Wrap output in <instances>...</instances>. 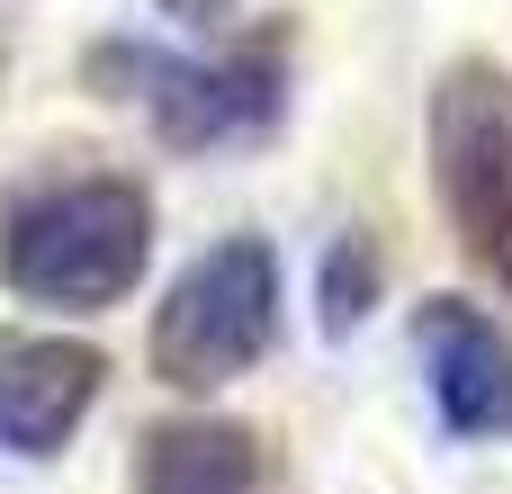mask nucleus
I'll return each instance as SVG.
<instances>
[{"label": "nucleus", "instance_id": "20e7f679", "mask_svg": "<svg viewBox=\"0 0 512 494\" xmlns=\"http://www.w3.org/2000/svg\"><path fill=\"white\" fill-rule=\"evenodd\" d=\"M270 342H279V252L261 234H225L162 288L144 360L171 396H216L243 369H261Z\"/></svg>", "mask_w": 512, "mask_h": 494}, {"label": "nucleus", "instance_id": "f03ea898", "mask_svg": "<svg viewBox=\"0 0 512 494\" xmlns=\"http://www.w3.org/2000/svg\"><path fill=\"white\" fill-rule=\"evenodd\" d=\"M81 81L99 99H144L153 144L171 153H225V144H261L288 117V27L234 36L225 54H162L144 36H108L81 54Z\"/></svg>", "mask_w": 512, "mask_h": 494}, {"label": "nucleus", "instance_id": "0eeeda50", "mask_svg": "<svg viewBox=\"0 0 512 494\" xmlns=\"http://www.w3.org/2000/svg\"><path fill=\"white\" fill-rule=\"evenodd\" d=\"M270 486V441L234 414H171L135 432L126 494H261Z\"/></svg>", "mask_w": 512, "mask_h": 494}, {"label": "nucleus", "instance_id": "6e6552de", "mask_svg": "<svg viewBox=\"0 0 512 494\" xmlns=\"http://www.w3.org/2000/svg\"><path fill=\"white\" fill-rule=\"evenodd\" d=\"M378 297H387V252H378L369 225H342V234L324 243V261H315V324H324L333 342H351V333L378 315Z\"/></svg>", "mask_w": 512, "mask_h": 494}, {"label": "nucleus", "instance_id": "423d86ee", "mask_svg": "<svg viewBox=\"0 0 512 494\" xmlns=\"http://www.w3.org/2000/svg\"><path fill=\"white\" fill-rule=\"evenodd\" d=\"M108 387V351L72 333H0V450L54 459Z\"/></svg>", "mask_w": 512, "mask_h": 494}, {"label": "nucleus", "instance_id": "1a4fd4ad", "mask_svg": "<svg viewBox=\"0 0 512 494\" xmlns=\"http://www.w3.org/2000/svg\"><path fill=\"white\" fill-rule=\"evenodd\" d=\"M171 18H189V27H225L234 18V0H162Z\"/></svg>", "mask_w": 512, "mask_h": 494}, {"label": "nucleus", "instance_id": "7ed1b4c3", "mask_svg": "<svg viewBox=\"0 0 512 494\" xmlns=\"http://www.w3.org/2000/svg\"><path fill=\"white\" fill-rule=\"evenodd\" d=\"M423 153H432V198L450 243L512 306V63L495 54L441 63L423 99Z\"/></svg>", "mask_w": 512, "mask_h": 494}, {"label": "nucleus", "instance_id": "f257e3e1", "mask_svg": "<svg viewBox=\"0 0 512 494\" xmlns=\"http://www.w3.org/2000/svg\"><path fill=\"white\" fill-rule=\"evenodd\" d=\"M153 261V198L126 171H72L0 198V288L18 306L99 315Z\"/></svg>", "mask_w": 512, "mask_h": 494}, {"label": "nucleus", "instance_id": "39448f33", "mask_svg": "<svg viewBox=\"0 0 512 494\" xmlns=\"http://www.w3.org/2000/svg\"><path fill=\"white\" fill-rule=\"evenodd\" d=\"M414 369H423V396L450 441H468V450L512 441V333L486 306H468L450 288L423 297L414 306Z\"/></svg>", "mask_w": 512, "mask_h": 494}]
</instances>
